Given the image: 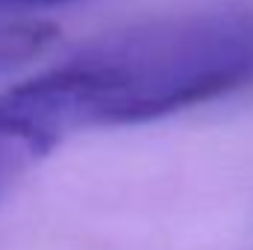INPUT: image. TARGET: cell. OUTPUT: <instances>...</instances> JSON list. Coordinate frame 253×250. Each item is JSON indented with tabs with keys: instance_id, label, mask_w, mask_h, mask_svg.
<instances>
[{
	"instance_id": "obj_1",
	"label": "cell",
	"mask_w": 253,
	"mask_h": 250,
	"mask_svg": "<svg viewBox=\"0 0 253 250\" xmlns=\"http://www.w3.org/2000/svg\"><path fill=\"white\" fill-rule=\"evenodd\" d=\"M253 83V12L156 18L100 36L62 65L3 94L50 144L88 126L156 121Z\"/></svg>"
},
{
	"instance_id": "obj_2",
	"label": "cell",
	"mask_w": 253,
	"mask_h": 250,
	"mask_svg": "<svg viewBox=\"0 0 253 250\" xmlns=\"http://www.w3.org/2000/svg\"><path fill=\"white\" fill-rule=\"evenodd\" d=\"M50 150L53 144L44 135H39L33 126H27L21 118H15L0 97V191L24 168H30L39 156Z\"/></svg>"
},
{
	"instance_id": "obj_3",
	"label": "cell",
	"mask_w": 253,
	"mask_h": 250,
	"mask_svg": "<svg viewBox=\"0 0 253 250\" xmlns=\"http://www.w3.org/2000/svg\"><path fill=\"white\" fill-rule=\"evenodd\" d=\"M59 30L50 21H6L0 24V74L36 59L56 42Z\"/></svg>"
},
{
	"instance_id": "obj_4",
	"label": "cell",
	"mask_w": 253,
	"mask_h": 250,
	"mask_svg": "<svg viewBox=\"0 0 253 250\" xmlns=\"http://www.w3.org/2000/svg\"><path fill=\"white\" fill-rule=\"evenodd\" d=\"M68 0H0V15L6 12H27V9H44V6H56Z\"/></svg>"
}]
</instances>
